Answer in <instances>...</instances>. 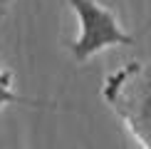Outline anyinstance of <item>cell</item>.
I'll return each mask as SVG.
<instances>
[{
  "label": "cell",
  "instance_id": "obj_1",
  "mask_svg": "<svg viewBox=\"0 0 151 149\" xmlns=\"http://www.w3.org/2000/svg\"><path fill=\"white\" fill-rule=\"evenodd\" d=\"M102 97L141 149H151V62H129L102 85Z\"/></svg>",
  "mask_w": 151,
  "mask_h": 149
},
{
  "label": "cell",
  "instance_id": "obj_2",
  "mask_svg": "<svg viewBox=\"0 0 151 149\" xmlns=\"http://www.w3.org/2000/svg\"><path fill=\"white\" fill-rule=\"evenodd\" d=\"M72 5L74 15L79 20V35L77 40L67 42L70 52L77 62H87L92 55H97L104 47L114 45H134L136 35L119 27L116 15L109 8L99 5L97 0H67Z\"/></svg>",
  "mask_w": 151,
  "mask_h": 149
},
{
  "label": "cell",
  "instance_id": "obj_3",
  "mask_svg": "<svg viewBox=\"0 0 151 149\" xmlns=\"http://www.w3.org/2000/svg\"><path fill=\"white\" fill-rule=\"evenodd\" d=\"M12 74L10 70H0V107L5 104H25V107H40V109H47V107H55V102L50 99H30V97H22L12 90Z\"/></svg>",
  "mask_w": 151,
  "mask_h": 149
},
{
  "label": "cell",
  "instance_id": "obj_4",
  "mask_svg": "<svg viewBox=\"0 0 151 149\" xmlns=\"http://www.w3.org/2000/svg\"><path fill=\"white\" fill-rule=\"evenodd\" d=\"M12 0H0V17H3V12H5V5H10Z\"/></svg>",
  "mask_w": 151,
  "mask_h": 149
}]
</instances>
